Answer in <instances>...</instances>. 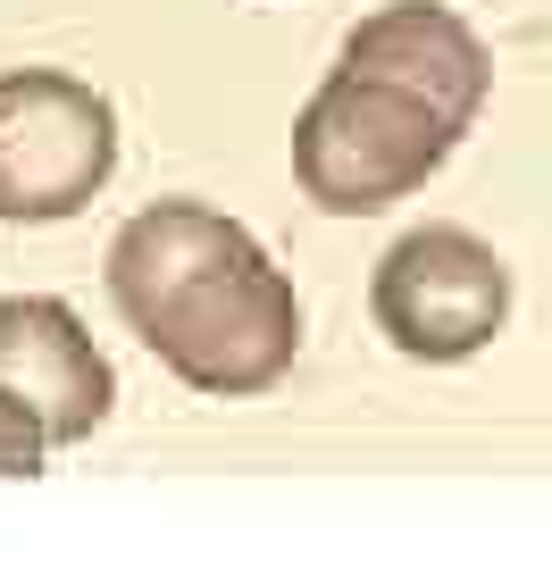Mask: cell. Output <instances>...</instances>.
I'll use <instances>...</instances> for the list:
<instances>
[{
  "label": "cell",
  "mask_w": 552,
  "mask_h": 568,
  "mask_svg": "<svg viewBox=\"0 0 552 568\" xmlns=\"http://www.w3.org/2000/svg\"><path fill=\"white\" fill-rule=\"evenodd\" d=\"M369 318L419 368H461L511 326V260L469 226H410L369 276Z\"/></svg>",
  "instance_id": "obj_4"
},
{
  "label": "cell",
  "mask_w": 552,
  "mask_h": 568,
  "mask_svg": "<svg viewBox=\"0 0 552 568\" xmlns=\"http://www.w3.org/2000/svg\"><path fill=\"white\" fill-rule=\"evenodd\" d=\"M42 452H51V444H42V426L0 393V477H42Z\"/></svg>",
  "instance_id": "obj_8"
},
{
  "label": "cell",
  "mask_w": 552,
  "mask_h": 568,
  "mask_svg": "<svg viewBox=\"0 0 552 568\" xmlns=\"http://www.w3.org/2000/svg\"><path fill=\"white\" fill-rule=\"evenodd\" d=\"M118 176V109L68 68L0 75V226H59Z\"/></svg>",
  "instance_id": "obj_3"
},
{
  "label": "cell",
  "mask_w": 552,
  "mask_h": 568,
  "mask_svg": "<svg viewBox=\"0 0 552 568\" xmlns=\"http://www.w3.org/2000/svg\"><path fill=\"white\" fill-rule=\"evenodd\" d=\"M452 160V134L419 101L360 75H327L293 118V184L319 217H377Z\"/></svg>",
  "instance_id": "obj_1"
},
{
  "label": "cell",
  "mask_w": 552,
  "mask_h": 568,
  "mask_svg": "<svg viewBox=\"0 0 552 568\" xmlns=\"http://www.w3.org/2000/svg\"><path fill=\"white\" fill-rule=\"evenodd\" d=\"M335 75L360 84H385L402 101H419L452 142L485 118V92H494V51L478 42V26L452 18L444 0H393L377 18H360L335 51Z\"/></svg>",
  "instance_id": "obj_5"
},
{
  "label": "cell",
  "mask_w": 552,
  "mask_h": 568,
  "mask_svg": "<svg viewBox=\"0 0 552 568\" xmlns=\"http://www.w3.org/2000/svg\"><path fill=\"white\" fill-rule=\"evenodd\" d=\"M243 251H251V234L227 210H210V201H151L109 243V302H118V318L134 335H151L201 276H218Z\"/></svg>",
  "instance_id": "obj_7"
},
{
  "label": "cell",
  "mask_w": 552,
  "mask_h": 568,
  "mask_svg": "<svg viewBox=\"0 0 552 568\" xmlns=\"http://www.w3.org/2000/svg\"><path fill=\"white\" fill-rule=\"evenodd\" d=\"M143 343L177 385L210 393V402H251V393L285 385L293 359H302V302H293V276L251 243L243 260H227L218 276H201Z\"/></svg>",
  "instance_id": "obj_2"
},
{
  "label": "cell",
  "mask_w": 552,
  "mask_h": 568,
  "mask_svg": "<svg viewBox=\"0 0 552 568\" xmlns=\"http://www.w3.org/2000/svg\"><path fill=\"white\" fill-rule=\"evenodd\" d=\"M0 393L42 426L51 452L92 444L118 409V376H109L101 343L51 293H9L0 302Z\"/></svg>",
  "instance_id": "obj_6"
}]
</instances>
